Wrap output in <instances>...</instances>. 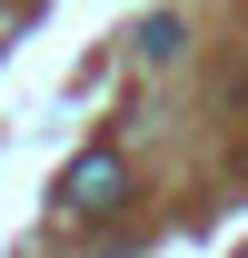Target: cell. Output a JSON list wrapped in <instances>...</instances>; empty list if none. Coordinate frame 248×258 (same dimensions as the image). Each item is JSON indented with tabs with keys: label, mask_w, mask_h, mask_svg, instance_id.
Returning <instances> with one entry per match:
<instances>
[{
	"label": "cell",
	"mask_w": 248,
	"mask_h": 258,
	"mask_svg": "<svg viewBox=\"0 0 248 258\" xmlns=\"http://www.w3.org/2000/svg\"><path fill=\"white\" fill-rule=\"evenodd\" d=\"M119 189H129V179H119V149H90V159L60 169L50 199H60V219H99V209H119Z\"/></svg>",
	"instance_id": "1"
}]
</instances>
